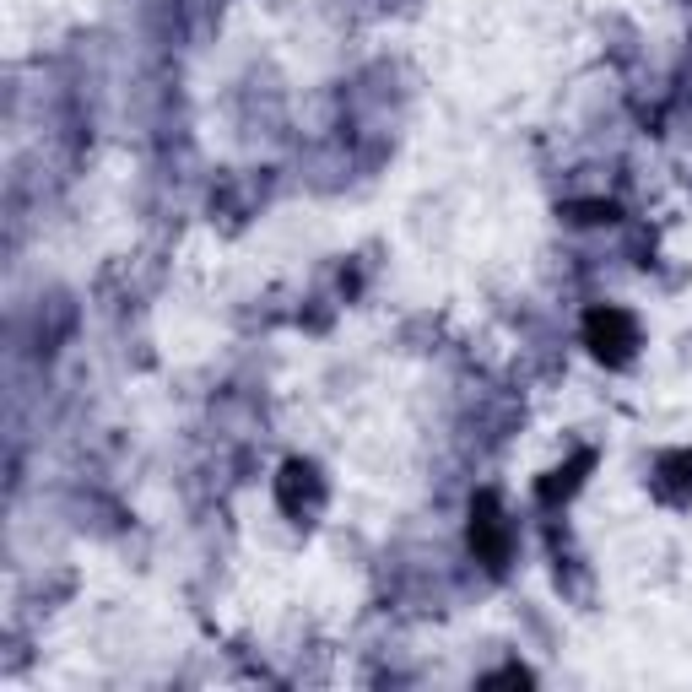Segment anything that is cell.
Segmentation results:
<instances>
[{"mask_svg":"<svg viewBox=\"0 0 692 692\" xmlns=\"http://www.w3.org/2000/svg\"><path fill=\"white\" fill-rule=\"evenodd\" d=\"M590 336L601 341V352L622 357V346H628V319H622V314H595L590 319Z\"/></svg>","mask_w":692,"mask_h":692,"instance_id":"6da1fadb","label":"cell"}]
</instances>
